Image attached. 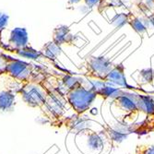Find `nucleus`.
Listing matches in <instances>:
<instances>
[{
    "instance_id": "1",
    "label": "nucleus",
    "mask_w": 154,
    "mask_h": 154,
    "mask_svg": "<svg viewBox=\"0 0 154 154\" xmlns=\"http://www.w3.org/2000/svg\"><path fill=\"white\" fill-rule=\"evenodd\" d=\"M8 63L6 73L14 79L26 83L40 84V82L43 81L45 78L43 72L39 71L42 69L40 66H36L32 64L26 63L10 57H8Z\"/></svg>"
},
{
    "instance_id": "2",
    "label": "nucleus",
    "mask_w": 154,
    "mask_h": 154,
    "mask_svg": "<svg viewBox=\"0 0 154 154\" xmlns=\"http://www.w3.org/2000/svg\"><path fill=\"white\" fill-rule=\"evenodd\" d=\"M96 96L97 93L93 90H87L82 86L69 91L66 93L68 103L71 105L76 114L79 116L83 114L91 107L96 99Z\"/></svg>"
},
{
    "instance_id": "3",
    "label": "nucleus",
    "mask_w": 154,
    "mask_h": 154,
    "mask_svg": "<svg viewBox=\"0 0 154 154\" xmlns=\"http://www.w3.org/2000/svg\"><path fill=\"white\" fill-rule=\"evenodd\" d=\"M22 100L31 107H40L43 109L45 103L46 92L44 87L36 83H26L20 90Z\"/></svg>"
},
{
    "instance_id": "4",
    "label": "nucleus",
    "mask_w": 154,
    "mask_h": 154,
    "mask_svg": "<svg viewBox=\"0 0 154 154\" xmlns=\"http://www.w3.org/2000/svg\"><path fill=\"white\" fill-rule=\"evenodd\" d=\"M29 43V36L24 28H15L10 32L8 39V46L13 50H19L26 47Z\"/></svg>"
},
{
    "instance_id": "5",
    "label": "nucleus",
    "mask_w": 154,
    "mask_h": 154,
    "mask_svg": "<svg viewBox=\"0 0 154 154\" xmlns=\"http://www.w3.org/2000/svg\"><path fill=\"white\" fill-rule=\"evenodd\" d=\"M90 66L91 68V71L95 76L98 78H103L104 79L106 75L110 72L109 71V66L107 63L101 58H95L91 59L90 62Z\"/></svg>"
},
{
    "instance_id": "6",
    "label": "nucleus",
    "mask_w": 154,
    "mask_h": 154,
    "mask_svg": "<svg viewBox=\"0 0 154 154\" xmlns=\"http://www.w3.org/2000/svg\"><path fill=\"white\" fill-rule=\"evenodd\" d=\"M15 105V94L10 91H0V111H11Z\"/></svg>"
},
{
    "instance_id": "7",
    "label": "nucleus",
    "mask_w": 154,
    "mask_h": 154,
    "mask_svg": "<svg viewBox=\"0 0 154 154\" xmlns=\"http://www.w3.org/2000/svg\"><path fill=\"white\" fill-rule=\"evenodd\" d=\"M70 41H71V35L66 26H59L54 31L53 42L57 45L60 46L64 44L69 43Z\"/></svg>"
},
{
    "instance_id": "8",
    "label": "nucleus",
    "mask_w": 154,
    "mask_h": 154,
    "mask_svg": "<svg viewBox=\"0 0 154 154\" xmlns=\"http://www.w3.org/2000/svg\"><path fill=\"white\" fill-rule=\"evenodd\" d=\"M13 52H15L19 55V57H23V58H27V59L36 60V59H39L42 57H44L43 53L40 52V51H36L35 49L32 48L29 45H27L26 47H23V48L19 49V50H15Z\"/></svg>"
},
{
    "instance_id": "9",
    "label": "nucleus",
    "mask_w": 154,
    "mask_h": 154,
    "mask_svg": "<svg viewBox=\"0 0 154 154\" xmlns=\"http://www.w3.org/2000/svg\"><path fill=\"white\" fill-rule=\"evenodd\" d=\"M43 54L44 57L50 58V59H55L57 58L61 54V48L59 45H57L54 42H49L47 43L44 48H43Z\"/></svg>"
},
{
    "instance_id": "10",
    "label": "nucleus",
    "mask_w": 154,
    "mask_h": 154,
    "mask_svg": "<svg viewBox=\"0 0 154 154\" xmlns=\"http://www.w3.org/2000/svg\"><path fill=\"white\" fill-rule=\"evenodd\" d=\"M104 79H106L107 81H110V82H113L115 84H117L119 86L127 85V82L125 80L123 72L119 71L118 69H114V70L110 71L104 78Z\"/></svg>"
},
{
    "instance_id": "11",
    "label": "nucleus",
    "mask_w": 154,
    "mask_h": 154,
    "mask_svg": "<svg viewBox=\"0 0 154 154\" xmlns=\"http://www.w3.org/2000/svg\"><path fill=\"white\" fill-rule=\"evenodd\" d=\"M88 125H89V122L84 119H81L79 115H78V116H76L75 119L70 118L69 119V122L67 123V125L69 128L75 131H78V132L86 130L89 128Z\"/></svg>"
},
{
    "instance_id": "12",
    "label": "nucleus",
    "mask_w": 154,
    "mask_h": 154,
    "mask_svg": "<svg viewBox=\"0 0 154 154\" xmlns=\"http://www.w3.org/2000/svg\"><path fill=\"white\" fill-rule=\"evenodd\" d=\"M61 81H62V84H63L64 88L66 90V93L69 91L75 90V89H77V88L81 86V82H80L79 79L72 77V76H69V75L64 76L62 78Z\"/></svg>"
},
{
    "instance_id": "13",
    "label": "nucleus",
    "mask_w": 154,
    "mask_h": 154,
    "mask_svg": "<svg viewBox=\"0 0 154 154\" xmlns=\"http://www.w3.org/2000/svg\"><path fill=\"white\" fill-rule=\"evenodd\" d=\"M103 144V138L99 134H97L95 132H91L88 136V146L94 150H98L102 149Z\"/></svg>"
},
{
    "instance_id": "14",
    "label": "nucleus",
    "mask_w": 154,
    "mask_h": 154,
    "mask_svg": "<svg viewBox=\"0 0 154 154\" xmlns=\"http://www.w3.org/2000/svg\"><path fill=\"white\" fill-rule=\"evenodd\" d=\"M8 63V55L4 54H0V76L7 72Z\"/></svg>"
},
{
    "instance_id": "15",
    "label": "nucleus",
    "mask_w": 154,
    "mask_h": 154,
    "mask_svg": "<svg viewBox=\"0 0 154 154\" xmlns=\"http://www.w3.org/2000/svg\"><path fill=\"white\" fill-rule=\"evenodd\" d=\"M8 20H9V17L7 14L0 11V32L6 29V27L8 24Z\"/></svg>"
},
{
    "instance_id": "16",
    "label": "nucleus",
    "mask_w": 154,
    "mask_h": 154,
    "mask_svg": "<svg viewBox=\"0 0 154 154\" xmlns=\"http://www.w3.org/2000/svg\"><path fill=\"white\" fill-rule=\"evenodd\" d=\"M137 154H154V145L139 147L137 150Z\"/></svg>"
},
{
    "instance_id": "17",
    "label": "nucleus",
    "mask_w": 154,
    "mask_h": 154,
    "mask_svg": "<svg viewBox=\"0 0 154 154\" xmlns=\"http://www.w3.org/2000/svg\"><path fill=\"white\" fill-rule=\"evenodd\" d=\"M99 0H86V3L89 5V6H94L98 3Z\"/></svg>"
},
{
    "instance_id": "18",
    "label": "nucleus",
    "mask_w": 154,
    "mask_h": 154,
    "mask_svg": "<svg viewBox=\"0 0 154 154\" xmlns=\"http://www.w3.org/2000/svg\"><path fill=\"white\" fill-rule=\"evenodd\" d=\"M79 1H80V0H68V2L71 3V4H75V3H78Z\"/></svg>"
}]
</instances>
